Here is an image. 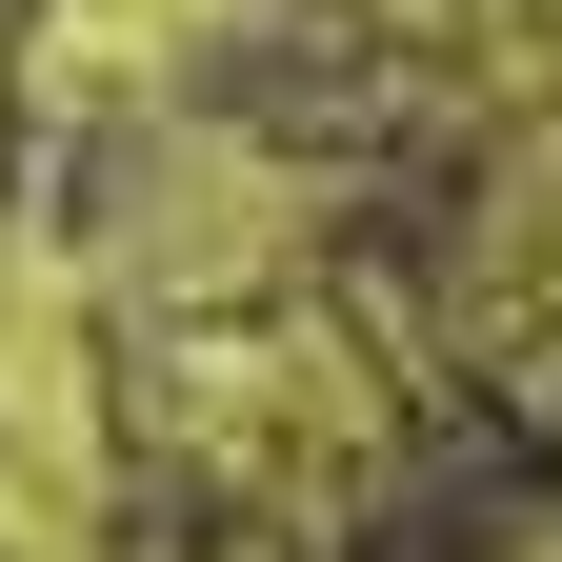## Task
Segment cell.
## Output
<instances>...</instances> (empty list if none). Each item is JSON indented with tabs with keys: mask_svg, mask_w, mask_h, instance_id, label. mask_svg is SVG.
<instances>
[{
	"mask_svg": "<svg viewBox=\"0 0 562 562\" xmlns=\"http://www.w3.org/2000/svg\"><path fill=\"white\" fill-rule=\"evenodd\" d=\"M422 322L462 362H503L522 402H562V101L462 140V201H442V261H422Z\"/></svg>",
	"mask_w": 562,
	"mask_h": 562,
	"instance_id": "cell-1",
	"label": "cell"
}]
</instances>
